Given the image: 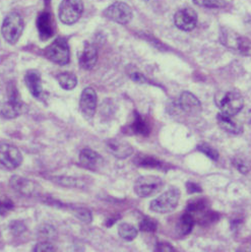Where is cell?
Listing matches in <instances>:
<instances>
[{
  "label": "cell",
  "mask_w": 251,
  "mask_h": 252,
  "mask_svg": "<svg viewBox=\"0 0 251 252\" xmlns=\"http://www.w3.org/2000/svg\"><path fill=\"white\" fill-rule=\"evenodd\" d=\"M215 103L221 112L226 115H237L244 106V100L239 92L235 90H222L216 94Z\"/></svg>",
  "instance_id": "6da1fadb"
},
{
  "label": "cell",
  "mask_w": 251,
  "mask_h": 252,
  "mask_svg": "<svg viewBox=\"0 0 251 252\" xmlns=\"http://www.w3.org/2000/svg\"><path fill=\"white\" fill-rule=\"evenodd\" d=\"M179 199V189L172 187L164 193H162L159 197L154 199L150 204V209L157 214H168L173 212L177 208Z\"/></svg>",
  "instance_id": "7a4b0ae2"
},
{
  "label": "cell",
  "mask_w": 251,
  "mask_h": 252,
  "mask_svg": "<svg viewBox=\"0 0 251 252\" xmlns=\"http://www.w3.org/2000/svg\"><path fill=\"white\" fill-rule=\"evenodd\" d=\"M23 31L24 21L21 14L15 11L10 12L3 21L1 28V33L4 40L9 44L14 45L20 40Z\"/></svg>",
  "instance_id": "3957f363"
},
{
  "label": "cell",
  "mask_w": 251,
  "mask_h": 252,
  "mask_svg": "<svg viewBox=\"0 0 251 252\" xmlns=\"http://www.w3.org/2000/svg\"><path fill=\"white\" fill-rule=\"evenodd\" d=\"M24 103L20 97V93L15 86H9L7 89V99L3 103L0 114L3 118L13 119L20 116L24 111Z\"/></svg>",
  "instance_id": "277c9868"
},
{
  "label": "cell",
  "mask_w": 251,
  "mask_h": 252,
  "mask_svg": "<svg viewBox=\"0 0 251 252\" xmlns=\"http://www.w3.org/2000/svg\"><path fill=\"white\" fill-rule=\"evenodd\" d=\"M45 56L58 65H66L69 62L70 52L67 41L64 38H58L53 41L44 51Z\"/></svg>",
  "instance_id": "5b68a950"
},
{
  "label": "cell",
  "mask_w": 251,
  "mask_h": 252,
  "mask_svg": "<svg viewBox=\"0 0 251 252\" xmlns=\"http://www.w3.org/2000/svg\"><path fill=\"white\" fill-rule=\"evenodd\" d=\"M164 187V181L155 175L139 177L134 183V192L139 197H151L160 192Z\"/></svg>",
  "instance_id": "8992f818"
},
{
  "label": "cell",
  "mask_w": 251,
  "mask_h": 252,
  "mask_svg": "<svg viewBox=\"0 0 251 252\" xmlns=\"http://www.w3.org/2000/svg\"><path fill=\"white\" fill-rule=\"evenodd\" d=\"M221 42L230 49L237 51L241 55L251 56V41L230 30H223Z\"/></svg>",
  "instance_id": "52a82bcc"
},
{
  "label": "cell",
  "mask_w": 251,
  "mask_h": 252,
  "mask_svg": "<svg viewBox=\"0 0 251 252\" xmlns=\"http://www.w3.org/2000/svg\"><path fill=\"white\" fill-rule=\"evenodd\" d=\"M84 12L82 0H62L59 6V19L65 25H73Z\"/></svg>",
  "instance_id": "ba28073f"
},
{
  "label": "cell",
  "mask_w": 251,
  "mask_h": 252,
  "mask_svg": "<svg viewBox=\"0 0 251 252\" xmlns=\"http://www.w3.org/2000/svg\"><path fill=\"white\" fill-rule=\"evenodd\" d=\"M23 163V155L11 144L0 143V165L7 170L19 168Z\"/></svg>",
  "instance_id": "9c48e42d"
},
{
  "label": "cell",
  "mask_w": 251,
  "mask_h": 252,
  "mask_svg": "<svg viewBox=\"0 0 251 252\" xmlns=\"http://www.w3.org/2000/svg\"><path fill=\"white\" fill-rule=\"evenodd\" d=\"M104 15L110 21L120 25H126L132 19V10L126 3L118 1L110 5L104 11Z\"/></svg>",
  "instance_id": "30bf717a"
},
{
  "label": "cell",
  "mask_w": 251,
  "mask_h": 252,
  "mask_svg": "<svg viewBox=\"0 0 251 252\" xmlns=\"http://www.w3.org/2000/svg\"><path fill=\"white\" fill-rule=\"evenodd\" d=\"M174 24L181 31H192L197 24V14L195 10L190 7L179 9L174 15Z\"/></svg>",
  "instance_id": "8fae6325"
},
{
  "label": "cell",
  "mask_w": 251,
  "mask_h": 252,
  "mask_svg": "<svg viewBox=\"0 0 251 252\" xmlns=\"http://www.w3.org/2000/svg\"><path fill=\"white\" fill-rule=\"evenodd\" d=\"M97 102V94L93 88H87L83 91L80 100V108L85 118L92 119L94 117L96 113Z\"/></svg>",
  "instance_id": "7c38bea8"
},
{
  "label": "cell",
  "mask_w": 251,
  "mask_h": 252,
  "mask_svg": "<svg viewBox=\"0 0 251 252\" xmlns=\"http://www.w3.org/2000/svg\"><path fill=\"white\" fill-rule=\"evenodd\" d=\"M177 107L185 114L194 115L201 111V105L199 100L189 92H184L181 94L177 102Z\"/></svg>",
  "instance_id": "4fadbf2b"
},
{
  "label": "cell",
  "mask_w": 251,
  "mask_h": 252,
  "mask_svg": "<svg viewBox=\"0 0 251 252\" xmlns=\"http://www.w3.org/2000/svg\"><path fill=\"white\" fill-rule=\"evenodd\" d=\"M107 149L117 159H126L132 155L133 149L129 143L120 138H113L107 141Z\"/></svg>",
  "instance_id": "5bb4252c"
},
{
  "label": "cell",
  "mask_w": 251,
  "mask_h": 252,
  "mask_svg": "<svg viewBox=\"0 0 251 252\" xmlns=\"http://www.w3.org/2000/svg\"><path fill=\"white\" fill-rule=\"evenodd\" d=\"M10 186L15 191L26 196H35L39 193V187L35 182L21 176H13L10 180Z\"/></svg>",
  "instance_id": "9a60e30c"
},
{
  "label": "cell",
  "mask_w": 251,
  "mask_h": 252,
  "mask_svg": "<svg viewBox=\"0 0 251 252\" xmlns=\"http://www.w3.org/2000/svg\"><path fill=\"white\" fill-rule=\"evenodd\" d=\"M25 83L31 94H32L36 99L42 100L44 96V92L42 88V80L40 72L34 69L28 70L25 75Z\"/></svg>",
  "instance_id": "2e32d148"
},
{
  "label": "cell",
  "mask_w": 251,
  "mask_h": 252,
  "mask_svg": "<svg viewBox=\"0 0 251 252\" xmlns=\"http://www.w3.org/2000/svg\"><path fill=\"white\" fill-rule=\"evenodd\" d=\"M80 163L86 169L98 171L103 166V158L95 151L84 149L80 154Z\"/></svg>",
  "instance_id": "e0dca14e"
},
{
  "label": "cell",
  "mask_w": 251,
  "mask_h": 252,
  "mask_svg": "<svg viewBox=\"0 0 251 252\" xmlns=\"http://www.w3.org/2000/svg\"><path fill=\"white\" fill-rule=\"evenodd\" d=\"M37 28L39 31L40 38L45 41L48 40L53 36L54 30H53V24L51 14L48 11H43L40 13L37 20Z\"/></svg>",
  "instance_id": "ac0fdd59"
},
{
  "label": "cell",
  "mask_w": 251,
  "mask_h": 252,
  "mask_svg": "<svg viewBox=\"0 0 251 252\" xmlns=\"http://www.w3.org/2000/svg\"><path fill=\"white\" fill-rule=\"evenodd\" d=\"M217 121L221 129L230 134H240L243 131L242 125L233 118V116L220 113L217 116Z\"/></svg>",
  "instance_id": "d6986e66"
},
{
  "label": "cell",
  "mask_w": 251,
  "mask_h": 252,
  "mask_svg": "<svg viewBox=\"0 0 251 252\" xmlns=\"http://www.w3.org/2000/svg\"><path fill=\"white\" fill-rule=\"evenodd\" d=\"M98 60V52L95 47L92 45H87L81 56H80V65L86 70H91L96 65Z\"/></svg>",
  "instance_id": "ffe728a7"
},
{
  "label": "cell",
  "mask_w": 251,
  "mask_h": 252,
  "mask_svg": "<svg viewBox=\"0 0 251 252\" xmlns=\"http://www.w3.org/2000/svg\"><path fill=\"white\" fill-rule=\"evenodd\" d=\"M133 163L138 166V167H143V168H147V169H159L162 167V162L157 159L155 157L152 156H148V155H137Z\"/></svg>",
  "instance_id": "44dd1931"
},
{
  "label": "cell",
  "mask_w": 251,
  "mask_h": 252,
  "mask_svg": "<svg viewBox=\"0 0 251 252\" xmlns=\"http://www.w3.org/2000/svg\"><path fill=\"white\" fill-rule=\"evenodd\" d=\"M130 129L133 133L144 136H148L151 132L150 125L137 112L134 113V119L130 124Z\"/></svg>",
  "instance_id": "7402d4cb"
},
{
  "label": "cell",
  "mask_w": 251,
  "mask_h": 252,
  "mask_svg": "<svg viewBox=\"0 0 251 252\" xmlns=\"http://www.w3.org/2000/svg\"><path fill=\"white\" fill-rule=\"evenodd\" d=\"M194 218L191 214L186 213L184 214L181 219L179 220V222L177 224V232L181 236H186L189 234L194 226Z\"/></svg>",
  "instance_id": "603a6c76"
},
{
  "label": "cell",
  "mask_w": 251,
  "mask_h": 252,
  "mask_svg": "<svg viewBox=\"0 0 251 252\" xmlns=\"http://www.w3.org/2000/svg\"><path fill=\"white\" fill-rule=\"evenodd\" d=\"M57 81L60 87L64 90H73L77 85V78L75 74L70 72H62L57 75Z\"/></svg>",
  "instance_id": "cb8c5ba5"
},
{
  "label": "cell",
  "mask_w": 251,
  "mask_h": 252,
  "mask_svg": "<svg viewBox=\"0 0 251 252\" xmlns=\"http://www.w3.org/2000/svg\"><path fill=\"white\" fill-rule=\"evenodd\" d=\"M208 201L205 198H194L190 199L186 207V212L191 215H196L203 211L208 210Z\"/></svg>",
  "instance_id": "d4e9b609"
},
{
  "label": "cell",
  "mask_w": 251,
  "mask_h": 252,
  "mask_svg": "<svg viewBox=\"0 0 251 252\" xmlns=\"http://www.w3.org/2000/svg\"><path fill=\"white\" fill-rule=\"evenodd\" d=\"M118 234L120 237L126 241H132L137 236V230L132 225L122 223L118 226Z\"/></svg>",
  "instance_id": "484cf974"
},
{
  "label": "cell",
  "mask_w": 251,
  "mask_h": 252,
  "mask_svg": "<svg viewBox=\"0 0 251 252\" xmlns=\"http://www.w3.org/2000/svg\"><path fill=\"white\" fill-rule=\"evenodd\" d=\"M157 228H158V223H157L155 220L150 218L143 219L139 223V229L144 232L153 233L157 230Z\"/></svg>",
  "instance_id": "4316f807"
},
{
  "label": "cell",
  "mask_w": 251,
  "mask_h": 252,
  "mask_svg": "<svg viewBox=\"0 0 251 252\" xmlns=\"http://www.w3.org/2000/svg\"><path fill=\"white\" fill-rule=\"evenodd\" d=\"M197 149L199 150V152H201L202 154H205L207 157H209L210 159L213 160V161H217L219 159V153L217 152V150H215L214 148H212L208 144L202 143V144L198 145Z\"/></svg>",
  "instance_id": "83f0119b"
},
{
  "label": "cell",
  "mask_w": 251,
  "mask_h": 252,
  "mask_svg": "<svg viewBox=\"0 0 251 252\" xmlns=\"http://www.w3.org/2000/svg\"><path fill=\"white\" fill-rule=\"evenodd\" d=\"M193 2L196 5L209 7V8H219L223 7L225 2L224 0H193Z\"/></svg>",
  "instance_id": "f1b7e54d"
},
{
  "label": "cell",
  "mask_w": 251,
  "mask_h": 252,
  "mask_svg": "<svg viewBox=\"0 0 251 252\" xmlns=\"http://www.w3.org/2000/svg\"><path fill=\"white\" fill-rule=\"evenodd\" d=\"M55 235H56V232H55L54 228L49 225H45L42 228H40L39 236L45 239L44 241H49L50 239L55 238Z\"/></svg>",
  "instance_id": "f546056e"
},
{
  "label": "cell",
  "mask_w": 251,
  "mask_h": 252,
  "mask_svg": "<svg viewBox=\"0 0 251 252\" xmlns=\"http://www.w3.org/2000/svg\"><path fill=\"white\" fill-rule=\"evenodd\" d=\"M9 230L13 235L20 236L23 233H25L27 228H26V225L23 222H21V220H12V222L9 224Z\"/></svg>",
  "instance_id": "4dcf8cb0"
},
{
  "label": "cell",
  "mask_w": 251,
  "mask_h": 252,
  "mask_svg": "<svg viewBox=\"0 0 251 252\" xmlns=\"http://www.w3.org/2000/svg\"><path fill=\"white\" fill-rule=\"evenodd\" d=\"M74 215L78 220H81L84 223L89 224L92 222V213L87 209H77L75 210Z\"/></svg>",
  "instance_id": "1f68e13d"
},
{
  "label": "cell",
  "mask_w": 251,
  "mask_h": 252,
  "mask_svg": "<svg viewBox=\"0 0 251 252\" xmlns=\"http://www.w3.org/2000/svg\"><path fill=\"white\" fill-rule=\"evenodd\" d=\"M128 74L133 82H136L139 84H148L149 83L148 78L135 68H132V70H129Z\"/></svg>",
  "instance_id": "d6a6232c"
},
{
  "label": "cell",
  "mask_w": 251,
  "mask_h": 252,
  "mask_svg": "<svg viewBox=\"0 0 251 252\" xmlns=\"http://www.w3.org/2000/svg\"><path fill=\"white\" fill-rule=\"evenodd\" d=\"M35 252H52L55 251V247L48 241H41L39 242L35 248L33 249Z\"/></svg>",
  "instance_id": "836d02e7"
},
{
  "label": "cell",
  "mask_w": 251,
  "mask_h": 252,
  "mask_svg": "<svg viewBox=\"0 0 251 252\" xmlns=\"http://www.w3.org/2000/svg\"><path fill=\"white\" fill-rule=\"evenodd\" d=\"M186 189H187V192L188 193H198V192H201L202 189L201 187L194 183V182H187L186 183Z\"/></svg>",
  "instance_id": "e575fe53"
},
{
  "label": "cell",
  "mask_w": 251,
  "mask_h": 252,
  "mask_svg": "<svg viewBox=\"0 0 251 252\" xmlns=\"http://www.w3.org/2000/svg\"><path fill=\"white\" fill-rule=\"evenodd\" d=\"M156 251H161V252H172L175 251L174 247L171 246L170 244L166 243V242H159L158 244L156 245Z\"/></svg>",
  "instance_id": "d590c367"
},
{
  "label": "cell",
  "mask_w": 251,
  "mask_h": 252,
  "mask_svg": "<svg viewBox=\"0 0 251 252\" xmlns=\"http://www.w3.org/2000/svg\"><path fill=\"white\" fill-rule=\"evenodd\" d=\"M234 166L236 167V169H237L239 172H241L242 174H247L248 171H249L248 166H247L243 161H241V160H235V161H234Z\"/></svg>",
  "instance_id": "8d00e7d4"
},
{
  "label": "cell",
  "mask_w": 251,
  "mask_h": 252,
  "mask_svg": "<svg viewBox=\"0 0 251 252\" xmlns=\"http://www.w3.org/2000/svg\"><path fill=\"white\" fill-rule=\"evenodd\" d=\"M12 207V203L8 200V201H0V213H1L2 211H6V210H9V208Z\"/></svg>",
  "instance_id": "74e56055"
},
{
  "label": "cell",
  "mask_w": 251,
  "mask_h": 252,
  "mask_svg": "<svg viewBox=\"0 0 251 252\" xmlns=\"http://www.w3.org/2000/svg\"><path fill=\"white\" fill-rule=\"evenodd\" d=\"M119 219V217H116V218H114V219H112V218H110L107 222H106V226L107 227H111V226H113V224L116 222V220Z\"/></svg>",
  "instance_id": "f35d334b"
}]
</instances>
